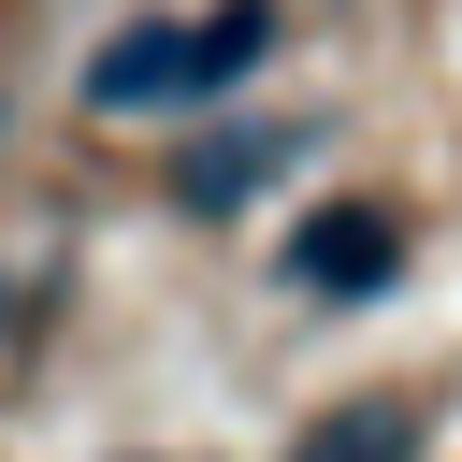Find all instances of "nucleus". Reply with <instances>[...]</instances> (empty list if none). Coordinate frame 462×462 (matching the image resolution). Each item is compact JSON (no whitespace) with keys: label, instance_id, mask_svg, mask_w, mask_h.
Returning a JSON list of instances; mask_svg holds the SVG:
<instances>
[{"label":"nucleus","instance_id":"obj_1","mask_svg":"<svg viewBox=\"0 0 462 462\" xmlns=\"http://www.w3.org/2000/svg\"><path fill=\"white\" fill-rule=\"evenodd\" d=\"M274 43V14L245 0V14H202V29H173V14H144V29H116L101 58H87V101L101 116H159V101H217L245 58Z\"/></svg>","mask_w":462,"mask_h":462},{"label":"nucleus","instance_id":"obj_2","mask_svg":"<svg viewBox=\"0 0 462 462\" xmlns=\"http://www.w3.org/2000/svg\"><path fill=\"white\" fill-rule=\"evenodd\" d=\"M289 274L303 289H375V274H404V217L390 202H332V217L289 231Z\"/></svg>","mask_w":462,"mask_h":462},{"label":"nucleus","instance_id":"obj_3","mask_svg":"<svg viewBox=\"0 0 462 462\" xmlns=\"http://www.w3.org/2000/svg\"><path fill=\"white\" fill-rule=\"evenodd\" d=\"M274 159H289L274 130H231V144H202V159H188V202H231V188H260Z\"/></svg>","mask_w":462,"mask_h":462},{"label":"nucleus","instance_id":"obj_4","mask_svg":"<svg viewBox=\"0 0 462 462\" xmlns=\"http://www.w3.org/2000/svg\"><path fill=\"white\" fill-rule=\"evenodd\" d=\"M303 462H404V404H346V419H332Z\"/></svg>","mask_w":462,"mask_h":462}]
</instances>
